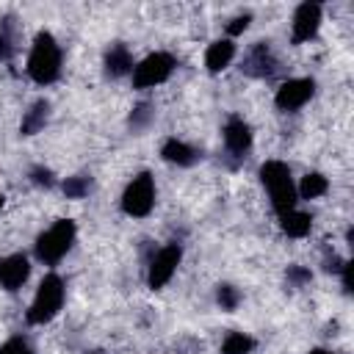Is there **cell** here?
<instances>
[{
    "label": "cell",
    "mask_w": 354,
    "mask_h": 354,
    "mask_svg": "<svg viewBox=\"0 0 354 354\" xmlns=\"http://www.w3.org/2000/svg\"><path fill=\"white\" fill-rule=\"evenodd\" d=\"M28 75L39 86H50V83L58 80V75H61V47H58L53 33H47V30L36 33L30 55H28Z\"/></svg>",
    "instance_id": "obj_1"
},
{
    "label": "cell",
    "mask_w": 354,
    "mask_h": 354,
    "mask_svg": "<svg viewBox=\"0 0 354 354\" xmlns=\"http://www.w3.org/2000/svg\"><path fill=\"white\" fill-rule=\"evenodd\" d=\"M260 180L271 196V205L274 210L282 216L288 210L296 207V185H293V177H290V169L288 163L282 160H266L260 166Z\"/></svg>",
    "instance_id": "obj_2"
},
{
    "label": "cell",
    "mask_w": 354,
    "mask_h": 354,
    "mask_svg": "<svg viewBox=\"0 0 354 354\" xmlns=\"http://www.w3.org/2000/svg\"><path fill=\"white\" fill-rule=\"evenodd\" d=\"M75 235H77V227L72 218H58L50 230H44L39 238H36V257L39 263L44 266H55L75 243Z\"/></svg>",
    "instance_id": "obj_3"
},
{
    "label": "cell",
    "mask_w": 354,
    "mask_h": 354,
    "mask_svg": "<svg viewBox=\"0 0 354 354\" xmlns=\"http://www.w3.org/2000/svg\"><path fill=\"white\" fill-rule=\"evenodd\" d=\"M61 304H64V279L58 274H47L41 282H39V290L30 301V310H28V324H50L58 313H61Z\"/></svg>",
    "instance_id": "obj_4"
},
{
    "label": "cell",
    "mask_w": 354,
    "mask_h": 354,
    "mask_svg": "<svg viewBox=\"0 0 354 354\" xmlns=\"http://www.w3.org/2000/svg\"><path fill=\"white\" fill-rule=\"evenodd\" d=\"M152 207H155V180L149 171H141L127 183L122 194V210L133 218H144L149 216Z\"/></svg>",
    "instance_id": "obj_5"
},
{
    "label": "cell",
    "mask_w": 354,
    "mask_h": 354,
    "mask_svg": "<svg viewBox=\"0 0 354 354\" xmlns=\"http://www.w3.org/2000/svg\"><path fill=\"white\" fill-rule=\"evenodd\" d=\"M177 58L171 53H149L141 64L133 66V86L136 88H155L171 77Z\"/></svg>",
    "instance_id": "obj_6"
},
{
    "label": "cell",
    "mask_w": 354,
    "mask_h": 354,
    "mask_svg": "<svg viewBox=\"0 0 354 354\" xmlns=\"http://www.w3.org/2000/svg\"><path fill=\"white\" fill-rule=\"evenodd\" d=\"M313 94H315V80H313V77H290V80H285V83L277 88L274 102H277L279 111L293 113V111L304 108V105L313 100Z\"/></svg>",
    "instance_id": "obj_7"
},
{
    "label": "cell",
    "mask_w": 354,
    "mask_h": 354,
    "mask_svg": "<svg viewBox=\"0 0 354 354\" xmlns=\"http://www.w3.org/2000/svg\"><path fill=\"white\" fill-rule=\"evenodd\" d=\"M180 260H183V246L180 243H166L163 249H158L155 257H152V263H149V274H147L149 288L152 290H160L171 279V274L177 271Z\"/></svg>",
    "instance_id": "obj_8"
},
{
    "label": "cell",
    "mask_w": 354,
    "mask_h": 354,
    "mask_svg": "<svg viewBox=\"0 0 354 354\" xmlns=\"http://www.w3.org/2000/svg\"><path fill=\"white\" fill-rule=\"evenodd\" d=\"M249 77H274L277 72H279V61L274 58V53H271V44L268 41H257V44H252V50L246 53V58H243V66H241Z\"/></svg>",
    "instance_id": "obj_9"
},
{
    "label": "cell",
    "mask_w": 354,
    "mask_h": 354,
    "mask_svg": "<svg viewBox=\"0 0 354 354\" xmlns=\"http://www.w3.org/2000/svg\"><path fill=\"white\" fill-rule=\"evenodd\" d=\"M224 147L235 160H243L252 149V127L243 116H230L224 124Z\"/></svg>",
    "instance_id": "obj_10"
},
{
    "label": "cell",
    "mask_w": 354,
    "mask_h": 354,
    "mask_svg": "<svg viewBox=\"0 0 354 354\" xmlns=\"http://www.w3.org/2000/svg\"><path fill=\"white\" fill-rule=\"evenodd\" d=\"M321 28V6L318 3H301L293 14V30H290V41L293 44H304L310 41Z\"/></svg>",
    "instance_id": "obj_11"
},
{
    "label": "cell",
    "mask_w": 354,
    "mask_h": 354,
    "mask_svg": "<svg viewBox=\"0 0 354 354\" xmlns=\"http://www.w3.org/2000/svg\"><path fill=\"white\" fill-rule=\"evenodd\" d=\"M30 277V263L25 254H8L0 260V288L19 290Z\"/></svg>",
    "instance_id": "obj_12"
},
{
    "label": "cell",
    "mask_w": 354,
    "mask_h": 354,
    "mask_svg": "<svg viewBox=\"0 0 354 354\" xmlns=\"http://www.w3.org/2000/svg\"><path fill=\"white\" fill-rule=\"evenodd\" d=\"M160 158L166 163H174V166H194L202 158V152L194 149L191 144L180 141V138H166L163 147H160Z\"/></svg>",
    "instance_id": "obj_13"
},
{
    "label": "cell",
    "mask_w": 354,
    "mask_h": 354,
    "mask_svg": "<svg viewBox=\"0 0 354 354\" xmlns=\"http://www.w3.org/2000/svg\"><path fill=\"white\" fill-rule=\"evenodd\" d=\"M127 72H133V55L122 41H116L105 50V75L108 77H122Z\"/></svg>",
    "instance_id": "obj_14"
},
{
    "label": "cell",
    "mask_w": 354,
    "mask_h": 354,
    "mask_svg": "<svg viewBox=\"0 0 354 354\" xmlns=\"http://www.w3.org/2000/svg\"><path fill=\"white\" fill-rule=\"evenodd\" d=\"M232 58H235V44L230 41V39H218V41H213L210 47H207V53H205V66H207V72H221V69H227L230 64H232Z\"/></svg>",
    "instance_id": "obj_15"
},
{
    "label": "cell",
    "mask_w": 354,
    "mask_h": 354,
    "mask_svg": "<svg viewBox=\"0 0 354 354\" xmlns=\"http://www.w3.org/2000/svg\"><path fill=\"white\" fill-rule=\"evenodd\" d=\"M47 122H50V102H47V100H36V102L22 113L19 133H22V136H36L39 130H44Z\"/></svg>",
    "instance_id": "obj_16"
},
{
    "label": "cell",
    "mask_w": 354,
    "mask_h": 354,
    "mask_svg": "<svg viewBox=\"0 0 354 354\" xmlns=\"http://www.w3.org/2000/svg\"><path fill=\"white\" fill-rule=\"evenodd\" d=\"M279 227H282V232L288 238H304L310 232V227H313V218H310V213L293 207V210L279 216Z\"/></svg>",
    "instance_id": "obj_17"
},
{
    "label": "cell",
    "mask_w": 354,
    "mask_h": 354,
    "mask_svg": "<svg viewBox=\"0 0 354 354\" xmlns=\"http://www.w3.org/2000/svg\"><path fill=\"white\" fill-rule=\"evenodd\" d=\"M326 191H329V180H326L321 171H310V174H304V180H301L296 196H301V199H318V196H324Z\"/></svg>",
    "instance_id": "obj_18"
},
{
    "label": "cell",
    "mask_w": 354,
    "mask_h": 354,
    "mask_svg": "<svg viewBox=\"0 0 354 354\" xmlns=\"http://www.w3.org/2000/svg\"><path fill=\"white\" fill-rule=\"evenodd\" d=\"M252 348H254V337L243 332H230L221 343V354H249Z\"/></svg>",
    "instance_id": "obj_19"
},
{
    "label": "cell",
    "mask_w": 354,
    "mask_h": 354,
    "mask_svg": "<svg viewBox=\"0 0 354 354\" xmlns=\"http://www.w3.org/2000/svg\"><path fill=\"white\" fill-rule=\"evenodd\" d=\"M88 191H91V177H86V174H75V177L64 180V194L69 199H83Z\"/></svg>",
    "instance_id": "obj_20"
},
{
    "label": "cell",
    "mask_w": 354,
    "mask_h": 354,
    "mask_svg": "<svg viewBox=\"0 0 354 354\" xmlns=\"http://www.w3.org/2000/svg\"><path fill=\"white\" fill-rule=\"evenodd\" d=\"M152 119H155V108H152L149 102H138V105L133 108V113H130V119H127V122H130V127H133V130H144Z\"/></svg>",
    "instance_id": "obj_21"
},
{
    "label": "cell",
    "mask_w": 354,
    "mask_h": 354,
    "mask_svg": "<svg viewBox=\"0 0 354 354\" xmlns=\"http://www.w3.org/2000/svg\"><path fill=\"white\" fill-rule=\"evenodd\" d=\"M216 301H218L221 310L232 313V310L241 304V290L232 288V285H218V290H216Z\"/></svg>",
    "instance_id": "obj_22"
},
{
    "label": "cell",
    "mask_w": 354,
    "mask_h": 354,
    "mask_svg": "<svg viewBox=\"0 0 354 354\" xmlns=\"http://www.w3.org/2000/svg\"><path fill=\"white\" fill-rule=\"evenodd\" d=\"M285 279H288V285H290V288H304V285L313 279V271H310V268H304V266H288Z\"/></svg>",
    "instance_id": "obj_23"
},
{
    "label": "cell",
    "mask_w": 354,
    "mask_h": 354,
    "mask_svg": "<svg viewBox=\"0 0 354 354\" xmlns=\"http://www.w3.org/2000/svg\"><path fill=\"white\" fill-rule=\"evenodd\" d=\"M30 183L39 185V188H53L55 185V174L47 166H33L30 169Z\"/></svg>",
    "instance_id": "obj_24"
},
{
    "label": "cell",
    "mask_w": 354,
    "mask_h": 354,
    "mask_svg": "<svg viewBox=\"0 0 354 354\" xmlns=\"http://www.w3.org/2000/svg\"><path fill=\"white\" fill-rule=\"evenodd\" d=\"M0 354H36L25 337H11L0 346Z\"/></svg>",
    "instance_id": "obj_25"
},
{
    "label": "cell",
    "mask_w": 354,
    "mask_h": 354,
    "mask_svg": "<svg viewBox=\"0 0 354 354\" xmlns=\"http://www.w3.org/2000/svg\"><path fill=\"white\" fill-rule=\"evenodd\" d=\"M249 22H252V14H238L235 19H230L227 33H230V36H238V33H243V30L249 28Z\"/></svg>",
    "instance_id": "obj_26"
},
{
    "label": "cell",
    "mask_w": 354,
    "mask_h": 354,
    "mask_svg": "<svg viewBox=\"0 0 354 354\" xmlns=\"http://www.w3.org/2000/svg\"><path fill=\"white\" fill-rule=\"evenodd\" d=\"M343 266H346V260H340L335 252H332V254H329V252L324 254V268H326V271H335V274H340V268H343Z\"/></svg>",
    "instance_id": "obj_27"
},
{
    "label": "cell",
    "mask_w": 354,
    "mask_h": 354,
    "mask_svg": "<svg viewBox=\"0 0 354 354\" xmlns=\"http://www.w3.org/2000/svg\"><path fill=\"white\" fill-rule=\"evenodd\" d=\"M340 277H343V290L351 293V260H346V266L340 268Z\"/></svg>",
    "instance_id": "obj_28"
},
{
    "label": "cell",
    "mask_w": 354,
    "mask_h": 354,
    "mask_svg": "<svg viewBox=\"0 0 354 354\" xmlns=\"http://www.w3.org/2000/svg\"><path fill=\"white\" fill-rule=\"evenodd\" d=\"M11 55H14V44H11L8 39L0 36V61H8Z\"/></svg>",
    "instance_id": "obj_29"
},
{
    "label": "cell",
    "mask_w": 354,
    "mask_h": 354,
    "mask_svg": "<svg viewBox=\"0 0 354 354\" xmlns=\"http://www.w3.org/2000/svg\"><path fill=\"white\" fill-rule=\"evenodd\" d=\"M310 354H335V351H329V348H313Z\"/></svg>",
    "instance_id": "obj_30"
},
{
    "label": "cell",
    "mask_w": 354,
    "mask_h": 354,
    "mask_svg": "<svg viewBox=\"0 0 354 354\" xmlns=\"http://www.w3.org/2000/svg\"><path fill=\"white\" fill-rule=\"evenodd\" d=\"M3 205H6V196H3V194H0V210H3Z\"/></svg>",
    "instance_id": "obj_31"
}]
</instances>
